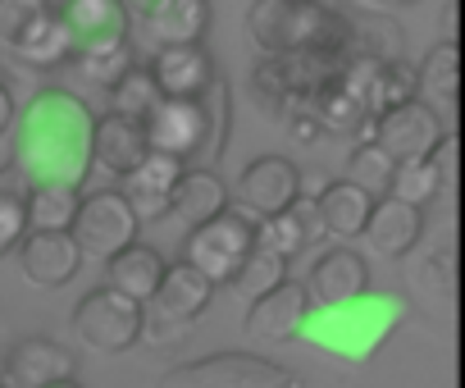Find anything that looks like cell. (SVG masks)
<instances>
[{"label": "cell", "mask_w": 465, "mask_h": 388, "mask_svg": "<svg viewBox=\"0 0 465 388\" xmlns=\"http://www.w3.org/2000/svg\"><path fill=\"white\" fill-rule=\"evenodd\" d=\"M96 137V114L64 87H46L37 92L24 114H19V133H15V169L24 174L28 187L42 183H69L83 187V178L96 164L92 151Z\"/></svg>", "instance_id": "obj_1"}, {"label": "cell", "mask_w": 465, "mask_h": 388, "mask_svg": "<svg viewBox=\"0 0 465 388\" xmlns=\"http://www.w3.org/2000/svg\"><path fill=\"white\" fill-rule=\"evenodd\" d=\"M247 33L270 55H297V51H329L347 60L356 55L351 28L320 0H252Z\"/></svg>", "instance_id": "obj_2"}, {"label": "cell", "mask_w": 465, "mask_h": 388, "mask_svg": "<svg viewBox=\"0 0 465 388\" xmlns=\"http://www.w3.org/2000/svg\"><path fill=\"white\" fill-rule=\"evenodd\" d=\"M151 151H169L178 160H219L228 137V92L214 78L201 96H160L146 114Z\"/></svg>", "instance_id": "obj_3"}, {"label": "cell", "mask_w": 465, "mask_h": 388, "mask_svg": "<svg viewBox=\"0 0 465 388\" xmlns=\"http://www.w3.org/2000/svg\"><path fill=\"white\" fill-rule=\"evenodd\" d=\"M401 315H406L401 297H392V293H361V297H351L342 306H320V311L311 306L302 333L315 347H324V352H333L342 361H370L379 352V343L401 324Z\"/></svg>", "instance_id": "obj_4"}, {"label": "cell", "mask_w": 465, "mask_h": 388, "mask_svg": "<svg viewBox=\"0 0 465 388\" xmlns=\"http://www.w3.org/2000/svg\"><path fill=\"white\" fill-rule=\"evenodd\" d=\"M256 243H261L256 220L238 206H223L214 220H205L187 234V256L183 261H192L201 274H210V284H232L238 270L252 261Z\"/></svg>", "instance_id": "obj_5"}, {"label": "cell", "mask_w": 465, "mask_h": 388, "mask_svg": "<svg viewBox=\"0 0 465 388\" xmlns=\"http://www.w3.org/2000/svg\"><path fill=\"white\" fill-rule=\"evenodd\" d=\"M74 333L92 352H105V356L128 352L146 333V302H137V297H128V293L105 284V288L87 293L74 306Z\"/></svg>", "instance_id": "obj_6"}, {"label": "cell", "mask_w": 465, "mask_h": 388, "mask_svg": "<svg viewBox=\"0 0 465 388\" xmlns=\"http://www.w3.org/2000/svg\"><path fill=\"white\" fill-rule=\"evenodd\" d=\"M292 383H297L292 370L252 352H214L164 374V388H292Z\"/></svg>", "instance_id": "obj_7"}, {"label": "cell", "mask_w": 465, "mask_h": 388, "mask_svg": "<svg viewBox=\"0 0 465 388\" xmlns=\"http://www.w3.org/2000/svg\"><path fill=\"white\" fill-rule=\"evenodd\" d=\"M137 229H142V220L128 202V192H92V197H83L78 220H74V238H78L83 256H96V261H110L124 247H133Z\"/></svg>", "instance_id": "obj_8"}, {"label": "cell", "mask_w": 465, "mask_h": 388, "mask_svg": "<svg viewBox=\"0 0 465 388\" xmlns=\"http://www.w3.org/2000/svg\"><path fill=\"white\" fill-rule=\"evenodd\" d=\"M370 137L397 164L401 160H424V155H438V146H442V119L429 101H406V105H392V110L374 114Z\"/></svg>", "instance_id": "obj_9"}, {"label": "cell", "mask_w": 465, "mask_h": 388, "mask_svg": "<svg viewBox=\"0 0 465 388\" xmlns=\"http://www.w3.org/2000/svg\"><path fill=\"white\" fill-rule=\"evenodd\" d=\"M297 197H302V174L283 155H261L238 178V211H247L256 224L270 215H283Z\"/></svg>", "instance_id": "obj_10"}, {"label": "cell", "mask_w": 465, "mask_h": 388, "mask_svg": "<svg viewBox=\"0 0 465 388\" xmlns=\"http://www.w3.org/2000/svg\"><path fill=\"white\" fill-rule=\"evenodd\" d=\"M19 265L33 288H64L83 265V247L74 229H28L19 247Z\"/></svg>", "instance_id": "obj_11"}, {"label": "cell", "mask_w": 465, "mask_h": 388, "mask_svg": "<svg viewBox=\"0 0 465 388\" xmlns=\"http://www.w3.org/2000/svg\"><path fill=\"white\" fill-rule=\"evenodd\" d=\"M210 297H214L210 274H201L192 261H178V265L164 270L155 297L146 302V320H160V329L169 333V329H178V324H192V320L210 306Z\"/></svg>", "instance_id": "obj_12"}, {"label": "cell", "mask_w": 465, "mask_h": 388, "mask_svg": "<svg viewBox=\"0 0 465 388\" xmlns=\"http://www.w3.org/2000/svg\"><path fill=\"white\" fill-rule=\"evenodd\" d=\"M183 174H187V160H178V155H169V151H146V160L124 178V192H128V202H133V211H137L142 224L169 215L173 187H178Z\"/></svg>", "instance_id": "obj_13"}, {"label": "cell", "mask_w": 465, "mask_h": 388, "mask_svg": "<svg viewBox=\"0 0 465 388\" xmlns=\"http://www.w3.org/2000/svg\"><path fill=\"white\" fill-rule=\"evenodd\" d=\"M311 306H315V302H311V288L283 279L279 288H270L265 297L252 302V311H247V333L261 338V343H283V338L302 333Z\"/></svg>", "instance_id": "obj_14"}, {"label": "cell", "mask_w": 465, "mask_h": 388, "mask_svg": "<svg viewBox=\"0 0 465 388\" xmlns=\"http://www.w3.org/2000/svg\"><path fill=\"white\" fill-rule=\"evenodd\" d=\"M60 15H64V24H69L78 51L124 46V42H128L133 15L124 10V0H64ZM78 51H74V55H78Z\"/></svg>", "instance_id": "obj_15"}, {"label": "cell", "mask_w": 465, "mask_h": 388, "mask_svg": "<svg viewBox=\"0 0 465 388\" xmlns=\"http://www.w3.org/2000/svg\"><path fill=\"white\" fill-rule=\"evenodd\" d=\"M92 151H96V164H101V169H110L114 178H128V174L146 160V151H151L146 119H133V114L110 110L105 119H96Z\"/></svg>", "instance_id": "obj_16"}, {"label": "cell", "mask_w": 465, "mask_h": 388, "mask_svg": "<svg viewBox=\"0 0 465 388\" xmlns=\"http://www.w3.org/2000/svg\"><path fill=\"white\" fill-rule=\"evenodd\" d=\"M365 284H370V265L351 247H333L311 265V302L315 306H342V302L361 297Z\"/></svg>", "instance_id": "obj_17"}, {"label": "cell", "mask_w": 465, "mask_h": 388, "mask_svg": "<svg viewBox=\"0 0 465 388\" xmlns=\"http://www.w3.org/2000/svg\"><path fill=\"white\" fill-rule=\"evenodd\" d=\"M151 74L164 96H201L214 83V60L201 42L192 46H160L151 60Z\"/></svg>", "instance_id": "obj_18"}, {"label": "cell", "mask_w": 465, "mask_h": 388, "mask_svg": "<svg viewBox=\"0 0 465 388\" xmlns=\"http://www.w3.org/2000/svg\"><path fill=\"white\" fill-rule=\"evenodd\" d=\"M302 105L320 119V128H324V133H361V128H370V124H374L370 105L347 87L342 69H338V74H329L324 83H315V87L306 92V101H302Z\"/></svg>", "instance_id": "obj_19"}, {"label": "cell", "mask_w": 465, "mask_h": 388, "mask_svg": "<svg viewBox=\"0 0 465 388\" xmlns=\"http://www.w3.org/2000/svg\"><path fill=\"white\" fill-rule=\"evenodd\" d=\"M74 374V356L51 338H24L5 361V388H46Z\"/></svg>", "instance_id": "obj_20"}, {"label": "cell", "mask_w": 465, "mask_h": 388, "mask_svg": "<svg viewBox=\"0 0 465 388\" xmlns=\"http://www.w3.org/2000/svg\"><path fill=\"white\" fill-rule=\"evenodd\" d=\"M365 238L383 252V256H406L420 238H424V211L401 202V197H379L365 224Z\"/></svg>", "instance_id": "obj_21"}, {"label": "cell", "mask_w": 465, "mask_h": 388, "mask_svg": "<svg viewBox=\"0 0 465 388\" xmlns=\"http://www.w3.org/2000/svg\"><path fill=\"white\" fill-rule=\"evenodd\" d=\"M315 211H320V229H324V234H333V238H361L365 224H370L374 197H370L361 183L342 178V183H329V187L320 192Z\"/></svg>", "instance_id": "obj_22"}, {"label": "cell", "mask_w": 465, "mask_h": 388, "mask_svg": "<svg viewBox=\"0 0 465 388\" xmlns=\"http://www.w3.org/2000/svg\"><path fill=\"white\" fill-rule=\"evenodd\" d=\"M142 24L155 46H192L210 28V0H160Z\"/></svg>", "instance_id": "obj_23"}, {"label": "cell", "mask_w": 465, "mask_h": 388, "mask_svg": "<svg viewBox=\"0 0 465 388\" xmlns=\"http://www.w3.org/2000/svg\"><path fill=\"white\" fill-rule=\"evenodd\" d=\"M164 270H169L164 256H160L155 247H142V243H133V247H124L119 256L105 261L110 288H119V293H128V297H137V302H151V297H155Z\"/></svg>", "instance_id": "obj_24"}, {"label": "cell", "mask_w": 465, "mask_h": 388, "mask_svg": "<svg viewBox=\"0 0 465 388\" xmlns=\"http://www.w3.org/2000/svg\"><path fill=\"white\" fill-rule=\"evenodd\" d=\"M315 229H320V211H315V202H292L283 215H270V220H261L256 224V247H265V252H274V256H297L311 238H315Z\"/></svg>", "instance_id": "obj_25"}, {"label": "cell", "mask_w": 465, "mask_h": 388, "mask_svg": "<svg viewBox=\"0 0 465 388\" xmlns=\"http://www.w3.org/2000/svg\"><path fill=\"white\" fill-rule=\"evenodd\" d=\"M74 33H69V24H64V15L60 10H46L33 28H28V37L15 46V55H19V65H28V69H55V65H64V60H74Z\"/></svg>", "instance_id": "obj_26"}, {"label": "cell", "mask_w": 465, "mask_h": 388, "mask_svg": "<svg viewBox=\"0 0 465 388\" xmlns=\"http://www.w3.org/2000/svg\"><path fill=\"white\" fill-rule=\"evenodd\" d=\"M223 206H228V187H223L210 169H187V174L178 178V187H173V206H169V211H173L187 229H196V224L214 220Z\"/></svg>", "instance_id": "obj_27"}, {"label": "cell", "mask_w": 465, "mask_h": 388, "mask_svg": "<svg viewBox=\"0 0 465 388\" xmlns=\"http://www.w3.org/2000/svg\"><path fill=\"white\" fill-rule=\"evenodd\" d=\"M28 229V183L19 169H0V261L24 247Z\"/></svg>", "instance_id": "obj_28"}, {"label": "cell", "mask_w": 465, "mask_h": 388, "mask_svg": "<svg viewBox=\"0 0 465 388\" xmlns=\"http://www.w3.org/2000/svg\"><path fill=\"white\" fill-rule=\"evenodd\" d=\"M415 74H420V96H429V105H456V96H460V46L438 42Z\"/></svg>", "instance_id": "obj_29"}, {"label": "cell", "mask_w": 465, "mask_h": 388, "mask_svg": "<svg viewBox=\"0 0 465 388\" xmlns=\"http://www.w3.org/2000/svg\"><path fill=\"white\" fill-rule=\"evenodd\" d=\"M83 206V192L69 183H42L28 187V224L33 229H74Z\"/></svg>", "instance_id": "obj_30"}, {"label": "cell", "mask_w": 465, "mask_h": 388, "mask_svg": "<svg viewBox=\"0 0 465 388\" xmlns=\"http://www.w3.org/2000/svg\"><path fill=\"white\" fill-rule=\"evenodd\" d=\"M420 96V74L401 60H379L374 74H370V87H365V105L370 114H383L392 105H406Z\"/></svg>", "instance_id": "obj_31"}, {"label": "cell", "mask_w": 465, "mask_h": 388, "mask_svg": "<svg viewBox=\"0 0 465 388\" xmlns=\"http://www.w3.org/2000/svg\"><path fill=\"white\" fill-rule=\"evenodd\" d=\"M347 178L351 183H361L370 197L379 202V197H388L392 192V178H397V160L374 142V137H365L356 151H351V160H347Z\"/></svg>", "instance_id": "obj_32"}, {"label": "cell", "mask_w": 465, "mask_h": 388, "mask_svg": "<svg viewBox=\"0 0 465 388\" xmlns=\"http://www.w3.org/2000/svg\"><path fill=\"white\" fill-rule=\"evenodd\" d=\"M438 192H442V164H438V155H424V160H401L397 164V178H392L388 197H401L411 206H429Z\"/></svg>", "instance_id": "obj_33"}, {"label": "cell", "mask_w": 465, "mask_h": 388, "mask_svg": "<svg viewBox=\"0 0 465 388\" xmlns=\"http://www.w3.org/2000/svg\"><path fill=\"white\" fill-rule=\"evenodd\" d=\"M160 83H155V74H151V65H133L114 87H110V101H114V110L119 114H133V119H146L155 105H160Z\"/></svg>", "instance_id": "obj_34"}, {"label": "cell", "mask_w": 465, "mask_h": 388, "mask_svg": "<svg viewBox=\"0 0 465 388\" xmlns=\"http://www.w3.org/2000/svg\"><path fill=\"white\" fill-rule=\"evenodd\" d=\"M283 279H288V261L274 256V252H265V247H256L252 261L238 270V279H232L228 288L238 293V297H247V302H256V297H265L270 288H279Z\"/></svg>", "instance_id": "obj_35"}, {"label": "cell", "mask_w": 465, "mask_h": 388, "mask_svg": "<svg viewBox=\"0 0 465 388\" xmlns=\"http://www.w3.org/2000/svg\"><path fill=\"white\" fill-rule=\"evenodd\" d=\"M74 65H78V74H83L87 83H96V87H114V83L133 69V60H128V42H124V46L78 51V55H74Z\"/></svg>", "instance_id": "obj_36"}, {"label": "cell", "mask_w": 465, "mask_h": 388, "mask_svg": "<svg viewBox=\"0 0 465 388\" xmlns=\"http://www.w3.org/2000/svg\"><path fill=\"white\" fill-rule=\"evenodd\" d=\"M46 10H51V0H0V42L15 51Z\"/></svg>", "instance_id": "obj_37"}, {"label": "cell", "mask_w": 465, "mask_h": 388, "mask_svg": "<svg viewBox=\"0 0 465 388\" xmlns=\"http://www.w3.org/2000/svg\"><path fill=\"white\" fill-rule=\"evenodd\" d=\"M10 124H15V96H10L5 83H0V137L10 133Z\"/></svg>", "instance_id": "obj_38"}, {"label": "cell", "mask_w": 465, "mask_h": 388, "mask_svg": "<svg viewBox=\"0 0 465 388\" xmlns=\"http://www.w3.org/2000/svg\"><path fill=\"white\" fill-rule=\"evenodd\" d=\"M155 5H160V0H124V10H128L133 19H146V15H151Z\"/></svg>", "instance_id": "obj_39"}, {"label": "cell", "mask_w": 465, "mask_h": 388, "mask_svg": "<svg viewBox=\"0 0 465 388\" xmlns=\"http://www.w3.org/2000/svg\"><path fill=\"white\" fill-rule=\"evenodd\" d=\"M46 388H83V383H74V374H69V379H55V383H46Z\"/></svg>", "instance_id": "obj_40"}, {"label": "cell", "mask_w": 465, "mask_h": 388, "mask_svg": "<svg viewBox=\"0 0 465 388\" xmlns=\"http://www.w3.org/2000/svg\"><path fill=\"white\" fill-rule=\"evenodd\" d=\"M374 5H406V0H374Z\"/></svg>", "instance_id": "obj_41"}, {"label": "cell", "mask_w": 465, "mask_h": 388, "mask_svg": "<svg viewBox=\"0 0 465 388\" xmlns=\"http://www.w3.org/2000/svg\"><path fill=\"white\" fill-rule=\"evenodd\" d=\"M0 388H5V383H0Z\"/></svg>", "instance_id": "obj_42"}]
</instances>
